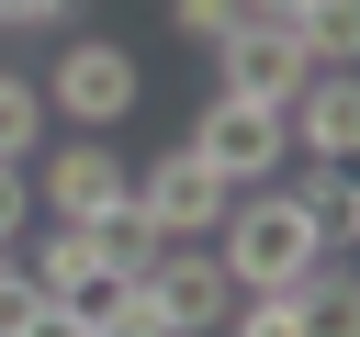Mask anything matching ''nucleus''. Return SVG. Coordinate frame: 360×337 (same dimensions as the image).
<instances>
[{
    "instance_id": "f257e3e1",
    "label": "nucleus",
    "mask_w": 360,
    "mask_h": 337,
    "mask_svg": "<svg viewBox=\"0 0 360 337\" xmlns=\"http://www.w3.org/2000/svg\"><path fill=\"white\" fill-rule=\"evenodd\" d=\"M214 258H225V281H236V292H281V281H304V270H315V258H338V247L315 236V213H304L281 180H259V191H236V202H225Z\"/></svg>"
},
{
    "instance_id": "f03ea898",
    "label": "nucleus",
    "mask_w": 360,
    "mask_h": 337,
    "mask_svg": "<svg viewBox=\"0 0 360 337\" xmlns=\"http://www.w3.org/2000/svg\"><path fill=\"white\" fill-rule=\"evenodd\" d=\"M34 90H45V124H68V135H112V124L146 101V67H135V45H112V34H68L56 67H45Z\"/></svg>"
},
{
    "instance_id": "7ed1b4c3",
    "label": "nucleus",
    "mask_w": 360,
    "mask_h": 337,
    "mask_svg": "<svg viewBox=\"0 0 360 337\" xmlns=\"http://www.w3.org/2000/svg\"><path fill=\"white\" fill-rule=\"evenodd\" d=\"M22 168H34V213H45V225H101V213L135 191V157H124L112 135H56V146H34Z\"/></svg>"
},
{
    "instance_id": "20e7f679",
    "label": "nucleus",
    "mask_w": 360,
    "mask_h": 337,
    "mask_svg": "<svg viewBox=\"0 0 360 337\" xmlns=\"http://www.w3.org/2000/svg\"><path fill=\"white\" fill-rule=\"evenodd\" d=\"M225 191H259V180H281V157H292V124L270 112V101H236V90H214L202 112H191V135H180Z\"/></svg>"
},
{
    "instance_id": "39448f33",
    "label": "nucleus",
    "mask_w": 360,
    "mask_h": 337,
    "mask_svg": "<svg viewBox=\"0 0 360 337\" xmlns=\"http://www.w3.org/2000/svg\"><path fill=\"white\" fill-rule=\"evenodd\" d=\"M135 281H146V303H158V326H169V337H214V326L236 315V281H225L214 236H169Z\"/></svg>"
},
{
    "instance_id": "423d86ee",
    "label": "nucleus",
    "mask_w": 360,
    "mask_h": 337,
    "mask_svg": "<svg viewBox=\"0 0 360 337\" xmlns=\"http://www.w3.org/2000/svg\"><path fill=\"white\" fill-rule=\"evenodd\" d=\"M304 67H315V56H304V34H292V22H236V34L214 45V90H236V101H270V112L304 90Z\"/></svg>"
},
{
    "instance_id": "0eeeda50",
    "label": "nucleus",
    "mask_w": 360,
    "mask_h": 337,
    "mask_svg": "<svg viewBox=\"0 0 360 337\" xmlns=\"http://www.w3.org/2000/svg\"><path fill=\"white\" fill-rule=\"evenodd\" d=\"M135 202H146V213H158L169 236H214L236 191H225V180H214V168H202L191 146H158V157L135 168Z\"/></svg>"
},
{
    "instance_id": "6e6552de",
    "label": "nucleus",
    "mask_w": 360,
    "mask_h": 337,
    "mask_svg": "<svg viewBox=\"0 0 360 337\" xmlns=\"http://www.w3.org/2000/svg\"><path fill=\"white\" fill-rule=\"evenodd\" d=\"M281 124H292L304 157H360V79L349 67H304V90L281 101Z\"/></svg>"
},
{
    "instance_id": "1a4fd4ad",
    "label": "nucleus",
    "mask_w": 360,
    "mask_h": 337,
    "mask_svg": "<svg viewBox=\"0 0 360 337\" xmlns=\"http://www.w3.org/2000/svg\"><path fill=\"white\" fill-rule=\"evenodd\" d=\"M22 270H34V292H68V303H90V292L124 281V270L101 258V225H45V236L22 247Z\"/></svg>"
},
{
    "instance_id": "9d476101",
    "label": "nucleus",
    "mask_w": 360,
    "mask_h": 337,
    "mask_svg": "<svg viewBox=\"0 0 360 337\" xmlns=\"http://www.w3.org/2000/svg\"><path fill=\"white\" fill-rule=\"evenodd\" d=\"M281 191H292V202L315 213V236L349 258V236H360V180H349V157H315V168H304V180H281Z\"/></svg>"
},
{
    "instance_id": "9b49d317",
    "label": "nucleus",
    "mask_w": 360,
    "mask_h": 337,
    "mask_svg": "<svg viewBox=\"0 0 360 337\" xmlns=\"http://www.w3.org/2000/svg\"><path fill=\"white\" fill-rule=\"evenodd\" d=\"M158 247H169V225H158V213H146V202H135V191H124V202H112V213H101V258H112V270H124V281H135V270H146V258H158Z\"/></svg>"
},
{
    "instance_id": "f8f14e48",
    "label": "nucleus",
    "mask_w": 360,
    "mask_h": 337,
    "mask_svg": "<svg viewBox=\"0 0 360 337\" xmlns=\"http://www.w3.org/2000/svg\"><path fill=\"white\" fill-rule=\"evenodd\" d=\"M292 34H304V56H315V67H349V56H360V0H304V11H292Z\"/></svg>"
},
{
    "instance_id": "ddd939ff",
    "label": "nucleus",
    "mask_w": 360,
    "mask_h": 337,
    "mask_svg": "<svg viewBox=\"0 0 360 337\" xmlns=\"http://www.w3.org/2000/svg\"><path fill=\"white\" fill-rule=\"evenodd\" d=\"M225 326L236 337H315V303H304V281H281V292H236Z\"/></svg>"
},
{
    "instance_id": "4468645a",
    "label": "nucleus",
    "mask_w": 360,
    "mask_h": 337,
    "mask_svg": "<svg viewBox=\"0 0 360 337\" xmlns=\"http://www.w3.org/2000/svg\"><path fill=\"white\" fill-rule=\"evenodd\" d=\"M45 146V90L22 67H0V157H34Z\"/></svg>"
},
{
    "instance_id": "2eb2a0df",
    "label": "nucleus",
    "mask_w": 360,
    "mask_h": 337,
    "mask_svg": "<svg viewBox=\"0 0 360 337\" xmlns=\"http://www.w3.org/2000/svg\"><path fill=\"white\" fill-rule=\"evenodd\" d=\"M90 337H169V326H158L146 281H112V292H90Z\"/></svg>"
},
{
    "instance_id": "dca6fc26",
    "label": "nucleus",
    "mask_w": 360,
    "mask_h": 337,
    "mask_svg": "<svg viewBox=\"0 0 360 337\" xmlns=\"http://www.w3.org/2000/svg\"><path fill=\"white\" fill-rule=\"evenodd\" d=\"M236 22H248L236 0H169V34H180V45H202V56H214V45L236 34Z\"/></svg>"
},
{
    "instance_id": "f3484780",
    "label": "nucleus",
    "mask_w": 360,
    "mask_h": 337,
    "mask_svg": "<svg viewBox=\"0 0 360 337\" xmlns=\"http://www.w3.org/2000/svg\"><path fill=\"white\" fill-rule=\"evenodd\" d=\"M11 337H90V303H68V292H34Z\"/></svg>"
},
{
    "instance_id": "a211bd4d",
    "label": "nucleus",
    "mask_w": 360,
    "mask_h": 337,
    "mask_svg": "<svg viewBox=\"0 0 360 337\" xmlns=\"http://www.w3.org/2000/svg\"><path fill=\"white\" fill-rule=\"evenodd\" d=\"M22 236H34V168L0 157V247H22Z\"/></svg>"
},
{
    "instance_id": "6ab92c4d",
    "label": "nucleus",
    "mask_w": 360,
    "mask_h": 337,
    "mask_svg": "<svg viewBox=\"0 0 360 337\" xmlns=\"http://www.w3.org/2000/svg\"><path fill=\"white\" fill-rule=\"evenodd\" d=\"M22 303H34V270H22V247H0V337L22 326Z\"/></svg>"
},
{
    "instance_id": "aec40b11",
    "label": "nucleus",
    "mask_w": 360,
    "mask_h": 337,
    "mask_svg": "<svg viewBox=\"0 0 360 337\" xmlns=\"http://www.w3.org/2000/svg\"><path fill=\"white\" fill-rule=\"evenodd\" d=\"M79 0H0V34H45V22H68Z\"/></svg>"
},
{
    "instance_id": "412c9836",
    "label": "nucleus",
    "mask_w": 360,
    "mask_h": 337,
    "mask_svg": "<svg viewBox=\"0 0 360 337\" xmlns=\"http://www.w3.org/2000/svg\"><path fill=\"white\" fill-rule=\"evenodd\" d=\"M236 11H248V22H292L304 0H236Z\"/></svg>"
}]
</instances>
